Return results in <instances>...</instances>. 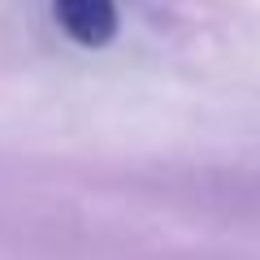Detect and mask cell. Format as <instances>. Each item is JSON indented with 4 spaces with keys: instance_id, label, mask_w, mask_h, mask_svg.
Wrapping results in <instances>:
<instances>
[{
    "instance_id": "1",
    "label": "cell",
    "mask_w": 260,
    "mask_h": 260,
    "mask_svg": "<svg viewBox=\"0 0 260 260\" xmlns=\"http://www.w3.org/2000/svg\"><path fill=\"white\" fill-rule=\"evenodd\" d=\"M56 22L78 48H104L113 44L121 18H117V5L113 0H52Z\"/></svg>"
}]
</instances>
